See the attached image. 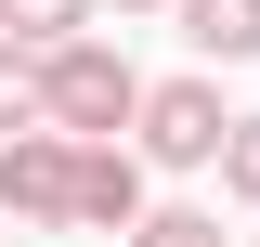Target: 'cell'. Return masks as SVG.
Returning <instances> with one entry per match:
<instances>
[{
  "label": "cell",
  "mask_w": 260,
  "mask_h": 247,
  "mask_svg": "<svg viewBox=\"0 0 260 247\" xmlns=\"http://www.w3.org/2000/svg\"><path fill=\"white\" fill-rule=\"evenodd\" d=\"M143 91H156V78H130V52H104L91 26L39 52V117H52V130H78V143H117V130H143Z\"/></svg>",
  "instance_id": "cell-1"
},
{
  "label": "cell",
  "mask_w": 260,
  "mask_h": 247,
  "mask_svg": "<svg viewBox=\"0 0 260 247\" xmlns=\"http://www.w3.org/2000/svg\"><path fill=\"white\" fill-rule=\"evenodd\" d=\"M221 143H234L221 78H156V91H143V156H156V169H221Z\"/></svg>",
  "instance_id": "cell-2"
},
{
  "label": "cell",
  "mask_w": 260,
  "mask_h": 247,
  "mask_svg": "<svg viewBox=\"0 0 260 247\" xmlns=\"http://www.w3.org/2000/svg\"><path fill=\"white\" fill-rule=\"evenodd\" d=\"M0 221H78V130H13L0 143Z\"/></svg>",
  "instance_id": "cell-3"
},
{
  "label": "cell",
  "mask_w": 260,
  "mask_h": 247,
  "mask_svg": "<svg viewBox=\"0 0 260 247\" xmlns=\"http://www.w3.org/2000/svg\"><path fill=\"white\" fill-rule=\"evenodd\" d=\"M143 169H156L143 143H78V221L91 234H130L143 221Z\"/></svg>",
  "instance_id": "cell-4"
},
{
  "label": "cell",
  "mask_w": 260,
  "mask_h": 247,
  "mask_svg": "<svg viewBox=\"0 0 260 247\" xmlns=\"http://www.w3.org/2000/svg\"><path fill=\"white\" fill-rule=\"evenodd\" d=\"M169 13L208 65H260V0H169Z\"/></svg>",
  "instance_id": "cell-5"
},
{
  "label": "cell",
  "mask_w": 260,
  "mask_h": 247,
  "mask_svg": "<svg viewBox=\"0 0 260 247\" xmlns=\"http://www.w3.org/2000/svg\"><path fill=\"white\" fill-rule=\"evenodd\" d=\"M104 0H0V39H26V52H52V39H78Z\"/></svg>",
  "instance_id": "cell-6"
},
{
  "label": "cell",
  "mask_w": 260,
  "mask_h": 247,
  "mask_svg": "<svg viewBox=\"0 0 260 247\" xmlns=\"http://www.w3.org/2000/svg\"><path fill=\"white\" fill-rule=\"evenodd\" d=\"M13 130H39V52L26 39H0V143Z\"/></svg>",
  "instance_id": "cell-7"
},
{
  "label": "cell",
  "mask_w": 260,
  "mask_h": 247,
  "mask_svg": "<svg viewBox=\"0 0 260 247\" xmlns=\"http://www.w3.org/2000/svg\"><path fill=\"white\" fill-rule=\"evenodd\" d=\"M130 247H221V221H208V208H143Z\"/></svg>",
  "instance_id": "cell-8"
},
{
  "label": "cell",
  "mask_w": 260,
  "mask_h": 247,
  "mask_svg": "<svg viewBox=\"0 0 260 247\" xmlns=\"http://www.w3.org/2000/svg\"><path fill=\"white\" fill-rule=\"evenodd\" d=\"M221 182H234V195L260 208V117H234V143H221Z\"/></svg>",
  "instance_id": "cell-9"
},
{
  "label": "cell",
  "mask_w": 260,
  "mask_h": 247,
  "mask_svg": "<svg viewBox=\"0 0 260 247\" xmlns=\"http://www.w3.org/2000/svg\"><path fill=\"white\" fill-rule=\"evenodd\" d=\"M117 13H169V0H117Z\"/></svg>",
  "instance_id": "cell-10"
},
{
  "label": "cell",
  "mask_w": 260,
  "mask_h": 247,
  "mask_svg": "<svg viewBox=\"0 0 260 247\" xmlns=\"http://www.w3.org/2000/svg\"><path fill=\"white\" fill-rule=\"evenodd\" d=\"M247 247H260V234H247Z\"/></svg>",
  "instance_id": "cell-11"
}]
</instances>
